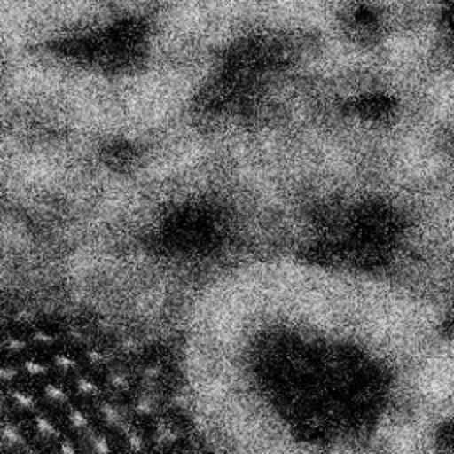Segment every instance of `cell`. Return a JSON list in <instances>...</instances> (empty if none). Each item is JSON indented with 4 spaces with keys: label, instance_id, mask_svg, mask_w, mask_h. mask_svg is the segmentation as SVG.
Returning a JSON list of instances; mask_svg holds the SVG:
<instances>
[{
    "label": "cell",
    "instance_id": "3957f363",
    "mask_svg": "<svg viewBox=\"0 0 454 454\" xmlns=\"http://www.w3.org/2000/svg\"><path fill=\"white\" fill-rule=\"evenodd\" d=\"M129 442H131V445H133V449H140V445H138V438H137V436H133V438H131V440H129Z\"/></svg>",
    "mask_w": 454,
    "mask_h": 454
},
{
    "label": "cell",
    "instance_id": "6da1fadb",
    "mask_svg": "<svg viewBox=\"0 0 454 454\" xmlns=\"http://www.w3.org/2000/svg\"><path fill=\"white\" fill-rule=\"evenodd\" d=\"M105 415L108 417V420H114V419H115V411H114L112 408H108V406H105Z\"/></svg>",
    "mask_w": 454,
    "mask_h": 454
},
{
    "label": "cell",
    "instance_id": "7a4b0ae2",
    "mask_svg": "<svg viewBox=\"0 0 454 454\" xmlns=\"http://www.w3.org/2000/svg\"><path fill=\"white\" fill-rule=\"evenodd\" d=\"M80 387H82L83 390H92V385H90V383H87V381H82V383H80Z\"/></svg>",
    "mask_w": 454,
    "mask_h": 454
}]
</instances>
